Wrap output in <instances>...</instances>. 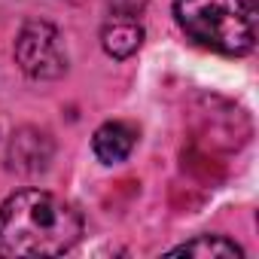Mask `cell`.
Returning a JSON list of instances; mask_svg holds the SVG:
<instances>
[{
    "mask_svg": "<svg viewBox=\"0 0 259 259\" xmlns=\"http://www.w3.org/2000/svg\"><path fill=\"white\" fill-rule=\"evenodd\" d=\"M85 226L79 210L55 192L22 189L0 204V256L34 259L73 250Z\"/></svg>",
    "mask_w": 259,
    "mask_h": 259,
    "instance_id": "1",
    "label": "cell"
},
{
    "mask_svg": "<svg viewBox=\"0 0 259 259\" xmlns=\"http://www.w3.org/2000/svg\"><path fill=\"white\" fill-rule=\"evenodd\" d=\"M174 19L189 40L220 55H247L256 46L250 0H174Z\"/></svg>",
    "mask_w": 259,
    "mask_h": 259,
    "instance_id": "2",
    "label": "cell"
},
{
    "mask_svg": "<svg viewBox=\"0 0 259 259\" xmlns=\"http://www.w3.org/2000/svg\"><path fill=\"white\" fill-rule=\"evenodd\" d=\"M13 55L22 73L31 79H58L67 73V52H64L61 34L55 25L43 19H31L22 25Z\"/></svg>",
    "mask_w": 259,
    "mask_h": 259,
    "instance_id": "3",
    "label": "cell"
},
{
    "mask_svg": "<svg viewBox=\"0 0 259 259\" xmlns=\"http://www.w3.org/2000/svg\"><path fill=\"white\" fill-rule=\"evenodd\" d=\"M52 162V141L37 128H19L7 147V165L16 174H40Z\"/></svg>",
    "mask_w": 259,
    "mask_h": 259,
    "instance_id": "4",
    "label": "cell"
},
{
    "mask_svg": "<svg viewBox=\"0 0 259 259\" xmlns=\"http://www.w3.org/2000/svg\"><path fill=\"white\" fill-rule=\"evenodd\" d=\"M135 144H138V128L122 119L104 122L92 138V150H95L98 162H104V165H122L135 153Z\"/></svg>",
    "mask_w": 259,
    "mask_h": 259,
    "instance_id": "5",
    "label": "cell"
},
{
    "mask_svg": "<svg viewBox=\"0 0 259 259\" xmlns=\"http://www.w3.org/2000/svg\"><path fill=\"white\" fill-rule=\"evenodd\" d=\"M101 46L110 58L116 61H125L132 58L141 46H144V28L132 19V16H119V19H110L104 28H101Z\"/></svg>",
    "mask_w": 259,
    "mask_h": 259,
    "instance_id": "6",
    "label": "cell"
},
{
    "mask_svg": "<svg viewBox=\"0 0 259 259\" xmlns=\"http://www.w3.org/2000/svg\"><path fill=\"white\" fill-rule=\"evenodd\" d=\"M171 256H195V259H241L244 250L226 235H198L171 250Z\"/></svg>",
    "mask_w": 259,
    "mask_h": 259,
    "instance_id": "7",
    "label": "cell"
}]
</instances>
